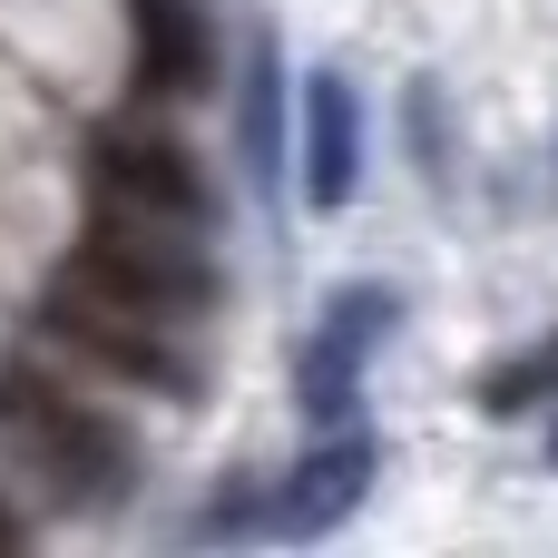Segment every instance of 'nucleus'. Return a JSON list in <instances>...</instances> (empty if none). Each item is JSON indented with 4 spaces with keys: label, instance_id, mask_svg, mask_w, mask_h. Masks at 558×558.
Instances as JSON below:
<instances>
[{
    "label": "nucleus",
    "instance_id": "12",
    "mask_svg": "<svg viewBox=\"0 0 558 558\" xmlns=\"http://www.w3.org/2000/svg\"><path fill=\"white\" fill-rule=\"evenodd\" d=\"M549 461H558V432H549Z\"/></svg>",
    "mask_w": 558,
    "mask_h": 558
},
{
    "label": "nucleus",
    "instance_id": "6",
    "mask_svg": "<svg viewBox=\"0 0 558 558\" xmlns=\"http://www.w3.org/2000/svg\"><path fill=\"white\" fill-rule=\"evenodd\" d=\"M373 441L363 432H324L265 500H255V530H275V539H314V530H333L343 510H363V490H373Z\"/></svg>",
    "mask_w": 558,
    "mask_h": 558
},
{
    "label": "nucleus",
    "instance_id": "4",
    "mask_svg": "<svg viewBox=\"0 0 558 558\" xmlns=\"http://www.w3.org/2000/svg\"><path fill=\"white\" fill-rule=\"evenodd\" d=\"M39 324H49L69 353H88L98 373H118V383H157V392H186V383H196V373H186V353L167 343V324H157V314H137V304H118V294L78 284V275H59V284H49Z\"/></svg>",
    "mask_w": 558,
    "mask_h": 558
},
{
    "label": "nucleus",
    "instance_id": "8",
    "mask_svg": "<svg viewBox=\"0 0 558 558\" xmlns=\"http://www.w3.org/2000/svg\"><path fill=\"white\" fill-rule=\"evenodd\" d=\"M353 177H363V118H353V88L324 69V78H304V196L333 216L353 196Z\"/></svg>",
    "mask_w": 558,
    "mask_h": 558
},
{
    "label": "nucleus",
    "instance_id": "10",
    "mask_svg": "<svg viewBox=\"0 0 558 558\" xmlns=\"http://www.w3.org/2000/svg\"><path fill=\"white\" fill-rule=\"evenodd\" d=\"M245 157L275 177V49L245 59Z\"/></svg>",
    "mask_w": 558,
    "mask_h": 558
},
{
    "label": "nucleus",
    "instance_id": "1",
    "mask_svg": "<svg viewBox=\"0 0 558 558\" xmlns=\"http://www.w3.org/2000/svg\"><path fill=\"white\" fill-rule=\"evenodd\" d=\"M0 451H10L20 471H39L69 510H108V500H128V481H137L128 432H118L108 412H88L69 383L29 373V363L0 373Z\"/></svg>",
    "mask_w": 558,
    "mask_h": 558
},
{
    "label": "nucleus",
    "instance_id": "11",
    "mask_svg": "<svg viewBox=\"0 0 558 558\" xmlns=\"http://www.w3.org/2000/svg\"><path fill=\"white\" fill-rule=\"evenodd\" d=\"M0 549H20V520H10V510H0Z\"/></svg>",
    "mask_w": 558,
    "mask_h": 558
},
{
    "label": "nucleus",
    "instance_id": "2",
    "mask_svg": "<svg viewBox=\"0 0 558 558\" xmlns=\"http://www.w3.org/2000/svg\"><path fill=\"white\" fill-rule=\"evenodd\" d=\"M69 275L98 284V294H118V304H137V314H157V324L216 304V265H206V245H196L186 226H147V216H88Z\"/></svg>",
    "mask_w": 558,
    "mask_h": 558
},
{
    "label": "nucleus",
    "instance_id": "3",
    "mask_svg": "<svg viewBox=\"0 0 558 558\" xmlns=\"http://www.w3.org/2000/svg\"><path fill=\"white\" fill-rule=\"evenodd\" d=\"M88 206L98 216H147V226H186L206 235L216 226V186L186 147L147 137V128H98L88 137Z\"/></svg>",
    "mask_w": 558,
    "mask_h": 558
},
{
    "label": "nucleus",
    "instance_id": "7",
    "mask_svg": "<svg viewBox=\"0 0 558 558\" xmlns=\"http://www.w3.org/2000/svg\"><path fill=\"white\" fill-rule=\"evenodd\" d=\"M128 39H137V88L147 98H196L216 78V39H206V10L196 0H128Z\"/></svg>",
    "mask_w": 558,
    "mask_h": 558
},
{
    "label": "nucleus",
    "instance_id": "5",
    "mask_svg": "<svg viewBox=\"0 0 558 558\" xmlns=\"http://www.w3.org/2000/svg\"><path fill=\"white\" fill-rule=\"evenodd\" d=\"M392 314H402V294L392 284H353V294H333L324 304V333L304 343V363H294V402H304V422H343L353 402H363V373H373V353H383V333H392Z\"/></svg>",
    "mask_w": 558,
    "mask_h": 558
},
{
    "label": "nucleus",
    "instance_id": "9",
    "mask_svg": "<svg viewBox=\"0 0 558 558\" xmlns=\"http://www.w3.org/2000/svg\"><path fill=\"white\" fill-rule=\"evenodd\" d=\"M481 402H490V412L558 402V333H539V343H530V353H510V363H490V373H481Z\"/></svg>",
    "mask_w": 558,
    "mask_h": 558
}]
</instances>
